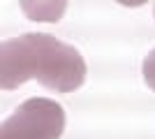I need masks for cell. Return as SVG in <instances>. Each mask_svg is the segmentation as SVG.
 <instances>
[{"label":"cell","mask_w":155,"mask_h":139,"mask_svg":"<svg viewBox=\"0 0 155 139\" xmlns=\"http://www.w3.org/2000/svg\"><path fill=\"white\" fill-rule=\"evenodd\" d=\"M37 79L49 91L72 93L86 81V60L72 44L44 33H26L0 42V88L14 91Z\"/></svg>","instance_id":"1"},{"label":"cell","mask_w":155,"mask_h":139,"mask_svg":"<svg viewBox=\"0 0 155 139\" xmlns=\"http://www.w3.org/2000/svg\"><path fill=\"white\" fill-rule=\"evenodd\" d=\"M141 72H143V81L148 84V88H150V91H155V49H153V51H148V56L143 58Z\"/></svg>","instance_id":"3"},{"label":"cell","mask_w":155,"mask_h":139,"mask_svg":"<svg viewBox=\"0 0 155 139\" xmlns=\"http://www.w3.org/2000/svg\"><path fill=\"white\" fill-rule=\"evenodd\" d=\"M65 111L49 98H30L0 125V139H60Z\"/></svg>","instance_id":"2"},{"label":"cell","mask_w":155,"mask_h":139,"mask_svg":"<svg viewBox=\"0 0 155 139\" xmlns=\"http://www.w3.org/2000/svg\"><path fill=\"white\" fill-rule=\"evenodd\" d=\"M153 14H155V7H153Z\"/></svg>","instance_id":"4"}]
</instances>
